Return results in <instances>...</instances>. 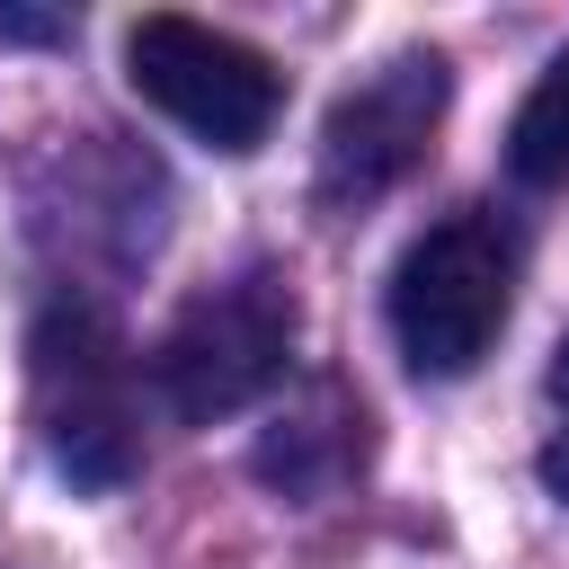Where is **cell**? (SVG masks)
<instances>
[{
	"instance_id": "cell-1",
	"label": "cell",
	"mask_w": 569,
	"mask_h": 569,
	"mask_svg": "<svg viewBox=\"0 0 569 569\" xmlns=\"http://www.w3.org/2000/svg\"><path fill=\"white\" fill-rule=\"evenodd\" d=\"M507 311H516V240L498 231V213H445L391 267V338L427 382L471 373L498 347Z\"/></svg>"
},
{
	"instance_id": "cell-2",
	"label": "cell",
	"mask_w": 569,
	"mask_h": 569,
	"mask_svg": "<svg viewBox=\"0 0 569 569\" xmlns=\"http://www.w3.org/2000/svg\"><path fill=\"white\" fill-rule=\"evenodd\" d=\"M284 365H293V293H284V276L240 267L160 329L151 382H160L169 418L213 427V418H240L249 400H267L284 382Z\"/></svg>"
},
{
	"instance_id": "cell-3",
	"label": "cell",
	"mask_w": 569,
	"mask_h": 569,
	"mask_svg": "<svg viewBox=\"0 0 569 569\" xmlns=\"http://www.w3.org/2000/svg\"><path fill=\"white\" fill-rule=\"evenodd\" d=\"M124 80L133 98H151L169 124H187L213 151H258L284 116V71L258 44L204 18H178V9H151L124 27Z\"/></svg>"
},
{
	"instance_id": "cell-4",
	"label": "cell",
	"mask_w": 569,
	"mask_h": 569,
	"mask_svg": "<svg viewBox=\"0 0 569 569\" xmlns=\"http://www.w3.org/2000/svg\"><path fill=\"white\" fill-rule=\"evenodd\" d=\"M36 427H44V453L80 489L133 480V462H142L133 365H124V347L98 311H53L36 329Z\"/></svg>"
},
{
	"instance_id": "cell-5",
	"label": "cell",
	"mask_w": 569,
	"mask_h": 569,
	"mask_svg": "<svg viewBox=\"0 0 569 569\" xmlns=\"http://www.w3.org/2000/svg\"><path fill=\"white\" fill-rule=\"evenodd\" d=\"M445 124V53H391L373 62L320 124V196L365 204L400 187Z\"/></svg>"
},
{
	"instance_id": "cell-6",
	"label": "cell",
	"mask_w": 569,
	"mask_h": 569,
	"mask_svg": "<svg viewBox=\"0 0 569 569\" xmlns=\"http://www.w3.org/2000/svg\"><path fill=\"white\" fill-rule=\"evenodd\" d=\"M507 169L525 187H569V53L533 80V98L507 124Z\"/></svg>"
},
{
	"instance_id": "cell-7",
	"label": "cell",
	"mask_w": 569,
	"mask_h": 569,
	"mask_svg": "<svg viewBox=\"0 0 569 569\" xmlns=\"http://www.w3.org/2000/svg\"><path fill=\"white\" fill-rule=\"evenodd\" d=\"M542 480L569 498V347H560V365H551V445H542Z\"/></svg>"
}]
</instances>
